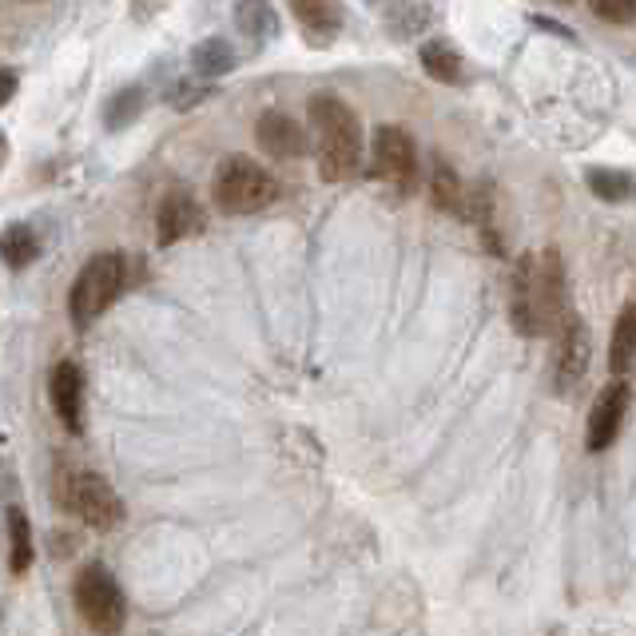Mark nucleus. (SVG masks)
<instances>
[{
  "label": "nucleus",
  "mask_w": 636,
  "mask_h": 636,
  "mask_svg": "<svg viewBox=\"0 0 636 636\" xmlns=\"http://www.w3.org/2000/svg\"><path fill=\"white\" fill-rule=\"evenodd\" d=\"M430 203L446 215H462V208H466V183L457 180V171L446 160H434V168H430Z\"/></svg>",
  "instance_id": "17"
},
{
  "label": "nucleus",
  "mask_w": 636,
  "mask_h": 636,
  "mask_svg": "<svg viewBox=\"0 0 636 636\" xmlns=\"http://www.w3.org/2000/svg\"><path fill=\"white\" fill-rule=\"evenodd\" d=\"M374 175L386 180L398 195H410L418 183V143L406 128L382 124L374 132Z\"/></svg>",
  "instance_id": "7"
},
{
  "label": "nucleus",
  "mask_w": 636,
  "mask_h": 636,
  "mask_svg": "<svg viewBox=\"0 0 636 636\" xmlns=\"http://www.w3.org/2000/svg\"><path fill=\"white\" fill-rule=\"evenodd\" d=\"M191 68H195V77H203V80L228 77L231 68H235V48H231L223 37L200 40V44L191 48Z\"/></svg>",
  "instance_id": "19"
},
{
  "label": "nucleus",
  "mask_w": 636,
  "mask_h": 636,
  "mask_svg": "<svg viewBox=\"0 0 636 636\" xmlns=\"http://www.w3.org/2000/svg\"><path fill=\"white\" fill-rule=\"evenodd\" d=\"M17 88H20L17 72H12V68H0V108H4L12 95H17Z\"/></svg>",
  "instance_id": "26"
},
{
  "label": "nucleus",
  "mask_w": 636,
  "mask_h": 636,
  "mask_svg": "<svg viewBox=\"0 0 636 636\" xmlns=\"http://www.w3.org/2000/svg\"><path fill=\"white\" fill-rule=\"evenodd\" d=\"M140 112H143V88L140 84L120 88L104 108V124L112 128V132H124L128 124H135V115Z\"/></svg>",
  "instance_id": "22"
},
{
  "label": "nucleus",
  "mask_w": 636,
  "mask_h": 636,
  "mask_svg": "<svg viewBox=\"0 0 636 636\" xmlns=\"http://www.w3.org/2000/svg\"><path fill=\"white\" fill-rule=\"evenodd\" d=\"M628 406H633V390H628V382L613 378L605 390H600V398L593 402L589 426H585V450H589V454H605V450L617 442L620 426H625V418H628Z\"/></svg>",
  "instance_id": "9"
},
{
  "label": "nucleus",
  "mask_w": 636,
  "mask_h": 636,
  "mask_svg": "<svg viewBox=\"0 0 636 636\" xmlns=\"http://www.w3.org/2000/svg\"><path fill=\"white\" fill-rule=\"evenodd\" d=\"M255 140L271 160H299V155H306V148H311L306 128L299 124L295 115L275 112V108L255 120Z\"/></svg>",
  "instance_id": "10"
},
{
  "label": "nucleus",
  "mask_w": 636,
  "mask_h": 636,
  "mask_svg": "<svg viewBox=\"0 0 636 636\" xmlns=\"http://www.w3.org/2000/svg\"><path fill=\"white\" fill-rule=\"evenodd\" d=\"M593 362V334L581 323L577 314H569L557 331V359H553V390L557 394H573L585 382Z\"/></svg>",
  "instance_id": "8"
},
{
  "label": "nucleus",
  "mask_w": 636,
  "mask_h": 636,
  "mask_svg": "<svg viewBox=\"0 0 636 636\" xmlns=\"http://www.w3.org/2000/svg\"><path fill=\"white\" fill-rule=\"evenodd\" d=\"M32 557H37V545H32V525L29 513L12 505L9 509V569L12 573H29Z\"/></svg>",
  "instance_id": "21"
},
{
  "label": "nucleus",
  "mask_w": 636,
  "mask_h": 636,
  "mask_svg": "<svg viewBox=\"0 0 636 636\" xmlns=\"http://www.w3.org/2000/svg\"><path fill=\"white\" fill-rule=\"evenodd\" d=\"M418 60H422V68H426V77L437 80V84L457 88L462 80H466V60L457 57L450 44H442V40H426L422 52H418Z\"/></svg>",
  "instance_id": "15"
},
{
  "label": "nucleus",
  "mask_w": 636,
  "mask_h": 636,
  "mask_svg": "<svg viewBox=\"0 0 636 636\" xmlns=\"http://www.w3.org/2000/svg\"><path fill=\"white\" fill-rule=\"evenodd\" d=\"M291 12H295V20L314 44H326L342 29V9L334 0H291Z\"/></svg>",
  "instance_id": "13"
},
{
  "label": "nucleus",
  "mask_w": 636,
  "mask_h": 636,
  "mask_svg": "<svg viewBox=\"0 0 636 636\" xmlns=\"http://www.w3.org/2000/svg\"><path fill=\"white\" fill-rule=\"evenodd\" d=\"M211 195L223 215H255L279 200V180L251 155H228L215 168Z\"/></svg>",
  "instance_id": "4"
},
{
  "label": "nucleus",
  "mask_w": 636,
  "mask_h": 636,
  "mask_svg": "<svg viewBox=\"0 0 636 636\" xmlns=\"http://www.w3.org/2000/svg\"><path fill=\"white\" fill-rule=\"evenodd\" d=\"M513 331L522 339H545L557 334L569 319V295H565V259L557 251L522 255L513 266Z\"/></svg>",
  "instance_id": "1"
},
{
  "label": "nucleus",
  "mask_w": 636,
  "mask_h": 636,
  "mask_svg": "<svg viewBox=\"0 0 636 636\" xmlns=\"http://www.w3.org/2000/svg\"><path fill=\"white\" fill-rule=\"evenodd\" d=\"M585 183H589L593 195L605 203H633L636 200V175H628V171L593 168V171H585Z\"/></svg>",
  "instance_id": "20"
},
{
  "label": "nucleus",
  "mask_w": 636,
  "mask_h": 636,
  "mask_svg": "<svg viewBox=\"0 0 636 636\" xmlns=\"http://www.w3.org/2000/svg\"><path fill=\"white\" fill-rule=\"evenodd\" d=\"M633 362H636V299L620 306L617 323H613V339H608V371H613V378L633 371Z\"/></svg>",
  "instance_id": "14"
},
{
  "label": "nucleus",
  "mask_w": 636,
  "mask_h": 636,
  "mask_svg": "<svg viewBox=\"0 0 636 636\" xmlns=\"http://www.w3.org/2000/svg\"><path fill=\"white\" fill-rule=\"evenodd\" d=\"M37 255H40V239L29 223H9V228L0 231V263L9 266V271H24Z\"/></svg>",
  "instance_id": "18"
},
{
  "label": "nucleus",
  "mask_w": 636,
  "mask_h": 636,
  "mask_svg": "<svg viewBox=\"0 0 636 636\" xmlns=\"http://www.w3.org/2000/svg\"><path fill=\"white\" fill-rule=\"evenodd\" d=\"M128 283H132V259L120 255V251H100V255H92L80 266L77 283L68 291V314H72V323H77L80 331H88L115 299L124 295Z\"/></svg>",
  "instance_id": "3"
},
{
  "label": "nucleus",
  "mask_w": 636,
  "mask_h": 636,
  "mask_svg": "<svg viewBox=\"0 0 636 636\" xmlns=\"http://www.w3.org/2000/svg\"><path fill=\"white\" fill-rule=\"evenodd\" d=\"M4 163H9V135L0 128V171H4Z\"/></svg>",
  "instance_id": "27"
},
{
  "label": "nucleus",
  "mask_w": 636,
  "mask_h": 636,
  "mask_svg": "<svg viewBox=\"0 0 636 636\" xmlns=\"http://www.w3.org/2000/svg\"><path fill=\"white\" fill-rule=\"evenodd\" d=\"M60 502L77 513L80 522L92 525V529L108 533L124 522V502L112 489V482H104L92 470H80V474H64L60 477Z\"/></svg>",
  "instance_id": "6"
},
{
  "label": "nucleus",
  "mask_w": 636,
  "mask_h": 636,
  "mask_svg": "<svg viewBox=\"0 0 636 636\" xmlns=\"http://www.w3.org/2000/svg\"><path fill=\"white\" fill-rule=\"evenodd\" d=\"M208 95H215V88L211 84H200V80H180V84L168 88V104L175 108V112H188V108L203 104Z\"/></svg>",
  "instance_id": "23"
},
{
  "label": "nucleus",
  "mask_w": 636,
  "mask_h": 636,
  "mask_svg": "<svg viewBox=\"0 0 636 636\" xmlns=\"http://www.w3.org/2000/svg\"><path fill=\"white\" fill-rule=\"evenodd\" d=\"M589 9L608 24H633L636 20V0H589Z\"/></svg>",
  "instance_id": "24"
},
{
  "label": "nucleus",
  "mask_w": 636,
  "mask_h": 636,
  "mask_svg": "<svg viewBox=\"0 0 636 636\" xmlns=\"http://www.w3.org/2000/svg\"><path fill=\"white\" fill-rule=\"evenodd\" d=\"M48 398L64 430L80 434L84 430V371L77 362H57L52 366V378H48Z\"/></svg>",
  "instance_id": "11"
},
{
  "label": "nucleus",
  "mask_w": 636,
  "mask_h": 636,
  "mask_svg": "<svg viewBox=\"0 0 636 636\" xmlns=\"http://www.w3.org/2000/svg\"><path fill=\"white\" fill-rule=\"evenodd\" d=\"M311 132L314 152H319V175L326 183H346L362 171V124L354 108L334 92L311 95Z\"/></svg>",
  "instance_id": "2"
},
{
  "label": "nucleus",
  "mask_w": 636,
  "mask_h": 636,
  "mask_svg": "<svg viewBox=\"0 0 636 636\" xmlns=\"http://www.w3.org/2000/svg\"><path fill=\"white\" fill-rule=\"evenodd\" d=\"M533 24H537V29H545V32H553V37H561V40H577V32H573L569 24H561V20H549V17H533Z\"/></svg>",
  "instance_id": "25"
},
{
  "label": "nucleus",
  "mask_w": 636,
  "mask_h": 636,
  "mask_svg": "<svg viewBox=\"0 0 636 636\" xmlns=\"http://www.w3.org/2000/svg\"><path fill=\"white\" fill-rule=\"evenodd\" d=\"M203 228H208V215H203V208L191 200L188 191H171L168 200L160 203V211H155V243L160 248L200 235Z\"/></svg>",
  "instance_id": "12"
},
{
  "label": "nucleus",
  "mask_w": 636,
  "mask_h": 636,
  "mask_svg": "<svg viewBox=\"0 0 636 636\" xmlns=\"http://www.w3.org/2000/svg\"><path fill=\"white\" fill-rule=\"evenodd\" d=\"M235 24H239V32L251 40H275L279 29H283V20H279L271 0H239Z\"/></svg>",
  "instance_id": "16"
},
{
  "label": "nucleus",
  "mask_w": 636,
  "mask_h": 636,
  "mask_svg": "<svg viewBox=\"0 0 636 636\" xmlns=\"http://www.w3.org/2000/svg\"><path fill=\"white\" fill-rule=\"evenodd\" d=\"M77 608L80 617L88 620V628L95 633H120L128 620V600H124V589L115 585L112 569L92 561L84 565L77 577Z\"/></svg>",
  "instance_id": "5"
}]
</instances>
